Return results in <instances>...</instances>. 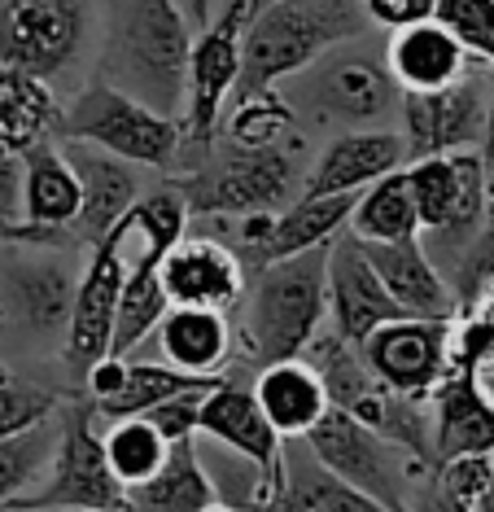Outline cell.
Instances as JSON below:
<instances>
[{"mask_svg":"<svg viewBox=\"0 0 494 512\" xmlns=\"http://www.w3.org/2000/svg\"><path fill=\"white\" fill-rule=\"evenodd\" d=\"M193 27L175 0H119L105 31L97 84L127 92L154 114L180 119L188 101Z\"/></svg>","mask_w":494,"mask_h":512,"instance_id":"obj_1","label":"cell"},{"mask_svg":"<svg viewBox=\"0 0 494 512\" xmlns=\"http://www.w3.org/2000/svg\"><path fill=\"white\" fill-rule=\"evenodd\" d=\"M333 246V241H328ZM328 246H315L307 254L258 267L245 285L241 298V320L232 324V351L245 364L267 368L280 359H302V351L315 342L324 329L328 307H324V267Z\"/></svg>","mask_w":494,"mask_h":512,"instance_id":"obj_2","label":"cell"},{"mask_svg":"<svg viewBox=\"0 0 494 512\" xmlns=\"http://www.w3.org/2000/svg\"><path fill=\"white\" fill-rule=\"evenodd\" d=\"M372 18L363 0H276L245 22L241 36V75L232 97L272 92L280 79L302 75L324 53L368 36Z\"/></svg>","mask_w":494,"mask_h":512,"instance_id":"obj_3","label":"cell"},{"mask_svg":"<svg viewBox=\"0 0 494 512\" xmlns=\"http://www.w3.org/2000/svg\"><path fill=\"white\" fill-rule=\"evenodd\" d=\"M298 180V141L245 149L223 141L219 149L197 162L193 171L175 176L171 184L180 189L184 206L193 219H241L280 211Z\"/></svg>","mask_w":494,"mask_h":512,"instance_id":"obj_4","label":"cell"},{"mask_svg":"<svg viewBox=\"0 0 494 512\" xmlns=\"http://www.w3.org/2000/svg\"><path fill=\"white\" fill-rule=\"evenodd\" d=\"M57 141L97 145L105 154L132 162L140 171L145 167L175 171V158H180V145H184V127H180V119L154 114L149 106L127 97V92L92 79L70 106H62Z\"/></svg>","mask_w":494,"mask_h":512,"instance_id":"obj_5","label":"cell"},{"mask_svg":"<svg viewBox=\"0 0 494 512\" xmlns=\"http://www.w3.org/2000/svg\"><path fill=\"white\" fill-rule=\"evenodd\" d=\"M40 508H101L127 512V491L114 482L101 451V425L92 416V403L79 399L57 412V447L49 473L27 499H18L9 512H40Z\"/></svg>","mask_w":494,"mask_h":512,"instance_id":"obj_6","label":"cell"},{"mask_svg":"<svg viewBox=\"0 0 494 512\" xmlns=\"http://www.w3.org/2000/svg\"><path fill=\"white\" fill-rule=\"evenodd\" d=\"M411 202H416L420 237L446 254H460L477 228L490 219L486 211V162L477 149H460V154H433L416 158L403 167Z\"/></svg>","mask_w":494,"mask_h":512,"instance_id":"obj_7","label":"cell"},{"mask_svg":"<svg viewBox=\"0 0 494 512\" xmlns=\"http://www.w3.org/2000/svg\"><path fill=\"white\" fill-rule=\"evenodd\" d=\"M302 442H307L311 456L320 460L333 477H341L346 486L372 495L376 504H385L390 512H407V495H411L407 491V469H411V460L398 447H390L381 434H372L368 425H359L355 416L328 407Z\"/></svg>","mask_w":494,"mask_h":512,"instance_id":"obj_8","label":"cell"},{"mask_svg":"<svg viewBox=\"0 0 494 512\" xmlns=\"http://www.w3.org/2000/svg\"><path fill=\"white\" fill-rule=\"evenodd\" d=\"M451 329L455 320L398 316L359 342L368 372L385 390L407 399H433V390L451 377Z\"/></svg>","mask_w":494,"mask_h":512,"instance_id":"obj_9","label":"cell"},{"mask_svg":"<svg viewBox=\"0 0 494 512\" xmlns=\"http://www.w3.org/2000/svg\"><path fill=\"white\" fill-rule=\"evenodd\" d=\"M84 44L79 0H5L0 5V66L27 71L44 84L75 62Z\"/></svg>","mask_w":494,"mask_h":512,"instance_id":"obj_10","label":"cell"},{"mask_svg":"<svg viewBox=\"0 0 494 512\" xmlns=\"http://www.w3.org/2000/svg\"><path fill=\"white\" fill-rule=\"evenodd\" d=\"M127 237H132V219H123L110 237L97 241V246L88 250V267L79 272L70 320H66V333H62V355L79 377H84L97 359L110 355L114 311H119V289H123V276H127V259H123Z\"/></svg>","mask_w":494,"mask_h":512,"instance_id":"obj_11","label":"cell"},{"mask_svg":"<svg viewBox=\"0 0 494 512\" xmlns=\"http://www.w3.org/2000/svg\"><path fill=\"white\" fill-rule=\"evenodd\" d=\"M486 106H490V71H468L460 84L442 92H403L407 162L477 149L481 132H486Z\"/></svg>","mask_w":494,"mask_h":512,"instance_id":"obj_12","label":"cell"},{"mask_svg":"<svg viewBox=\"0 0 494 512\" xmlns=\"http://www.w3.org/2000/svg\"><path fill=\"white\" fill-rule=\"evenodd\" d=\"M197 438H210L215 447L228 451V456L250 464V469L263 477V491L272 495V504H276L280 486H285V438L272 429V421L263 416V407L254 403V394L232 381V372H223L202 399Z\"/></svg>","mask_w":494,"mask_h":512,"instance_id":"obj_13","label":"cell"},{"mask_svg":"<svg viewBox=\"0 0 494 512\" xmlns=\"http://www.w3.org/2000/svg\"><path fill=\"white\" fill-rule=\"evenodd\" d=\"M311 71L315 75L307 84V97L315 101V114L333 123H350L355 132L368 123H381L394 110V101H403V92H398L390 71H385V62H376L363 49H346L341 44V49L324 53Z\"/></svg>","mask_w":494,"mask_h":512,"instance_id":"obj_14","label":"cell"},{"mask_svg":"<svg viewBox=\"0 0 494 512\" xmlns=\"http://www.w3.org/2000/svg\"><path fill=\"white\" fill-rule=\"evenodd\" d=\"M158 281L171 307H210V311H237L250 285V272L237 259V250L219 237H184L162 254Z\"/></svg>","mask_w":494,"mask_h":512,"instance_id":"obj_15","label":"cell"},{"mask_svg":"<svg viewBox=\"0 0 494 512\" xmlns=\"http://www.w3.org/2000/svg\"><path fill=\"white\" fill-rule=\"evenodd\" d=\"M324 307L328 324L341 342L359 346L363 337H372L381 324L398 320L403 311L394 307V298L385 294L381 276L368 263V254L350 232H337L328 246V267H324Z\"/></svg>","mask_w":494,"mask_h":512,"instance_id":"obj_16","label":"cell"},{"mask_svg":"<svg viewBox=\"0 0 494 512\" xmlns=\"http://www.w3.org/2000/svg\"><path fill=\"white\" fill-rule=\"evenodd\" d=\"M79 276L66 267L62 254L35 250L5 263L0 272V307L9 311V320L31 337H62L70 320V302H75Z\"/></svg>","mask_w":494,"mask_h":512,"instance_id":"obj_17","label":"cell"},{"mask_svg":"<svg viewBox=\"0 0 494 512\" xmlns=\"http://www.w3.org/2000/svg\"><path fill=\"white\" fill-rule=\"evenodd\" d=\"M57 145H62L66 162L79 176V215L70 224V237H75V246L92 250L140 202V167L105 154L97 145H79V141H57Z\"/></svg>","mask_w":494,"mask_h":512,"instance_id":"obj_18","label":"cell"},{"mask_svg":"<svg viewBox=\"0 0 494 512\" xmlns=\"http://www.w3.org/2000/svg\"><path fill=\"white\" fill-rule=\"evenodd\" d=\"M368 263L381 276L385 294L394 298V307L403 316L416 320H460L455 294L446 285L442 267L433 263V254L425 250V237H407V241H359Z\"/></svg>","mask_w":494,"mask_h":512,"instance_id":"obj_19","label":"cell"},{"mask_svg":"<svg viewBox=\"0 0 494 512\" xmlns=\"http://www.w3.org/2000/svg\"><path fill=\"white\" fill-rule=\"evenodd\" d=\"M407 167V145L398 132L372 127V132H341L337 141L320 149L311 171L302 176L298 197H337V193H363L390 171Z\"/></svg>","mask_w":494,"mask_h":512,"instance_id":"obj_20","label":"cell"},{"mask_svg":"<svg viewBox=\"0 0 494 512\" xmlns=\"http://www.w3.org/2000/svg\"><path fill=\"white\" fill-rule=\"evenodd\" d=\"M433 456H494V399L481 386V372L455 368L433 390Z\"/></svg>","mask_w":494,"mask_h":512,"instance_id":"obj_21","label":"cell"},{"mask_svg":"<svg viewBox=\"0 0 494 512\" xmlns=\"http://www.w3.org/2000/svg\"><path fill=\"white\" fill-rule=\"evenodd\" d=\"M381 62L398 84V92H442L473 71V57L433 18L390 31V44H385Z\"/></svg>","mask_w":494,"mask_h":512,"instance_id":"obj_22","label":"cell"},{"mask_svg":"<svg viewBox=\"0 0 494 512\" xmlns=\"http://www.w3.org/2000/svg\"><path fill=\"white\" fill-rule=\"evenodd\" d=\"M18 158H22V224L53 232V237H62V246L70 250L75 246L70 224H75V215H79L75 167L66 162L57 141H40Z\"/></svg>","mask_w":494,"mask_h":512,"instance_id":"obj_23","label":"cell"},{"mask_svg":"<svg viewBox=\"0 0 494 512\" xmlns=\"http://www.w3.org/2000/svg\"><path fill=\"white\" fill-rule=\"evenodd\" d=\"M158 351L167 368L188 372V377H223L232 359V316L210 307H171L158 320Z\"/></svg>","mask_w":494,"mask_h":512,"instance_id":"obj_24","label":"cell"},{"mask_svg":"<svg viewBox=\"0 0 494 512\" xmlns=\"http://www.w3.org/2000/svg\"><path fill=\"white\" fill-rule=\"evenodd\" d=\"M250 394L285 442L307 438L315 421L328 412V394L307 359H280V364L258 368Z\"/></svg>","mask_w":494,"mask_h":512,"instance_id":"obj_25","label":"cell"},{"mask_svg":"<svg viewBox=\"0 0 494 512\" xmlns=\"http://www.w3.org/2000/svg\"><path fill=\"white\" fill-rule=\"evenodd\" d=\"M210 504H219L215 477L202 464V447L197 438L171 442L162 469L127 491V512H202Z\"/></svg>","mask_w":494,"mask_h":512,"instance_id":"obj_26","label":"cell"},{"mask_svg":"<svg viewBox=\"0 0 494 512\" xmlns=\"http://www.w3.org/2000/svg\"><path fill=\"white\" fill-rule=\"evenodd\" d=\"M57 123L62 106L53 84L0 66V154H27L40 141H57Z\"/></svg>","mask_w":494,"mask_h":512,"instance_id":"obj_27","label":"cell"},{"mask_svg":"<svg viewBox=\"0 0 494 512\" xmlns=\"http://www.w3.org/2000/svg\"><path fill=\"white\" fill-rule=\"evenodd\" d=\"M158 254H140V259L127 267L123 276V289H119V311H114V337H110V355L119 359H132L140 346L154 337L158 320L171 311L167 294H162V281H158Z\"/></svg>","mask_w":494,"mask_h":512,"instance_id":"obj_28","label":"cell"},{"mask_svg":"<svg viewBox=\"0 0 494 512\" xmlns=\"http://www.w3.org/2000/svg\"><path fill=\"white\" fill-rule=\"evenodd\" d=\"M272 512H390V508L333 477L311 451L302 460H289L285 451V486H280Z\"/></svg>","mask_w":494,"mask_h":512,"instance_id":"obj_29","label":"cell"},{"mask_svg":"<svg viewBox=\"0 0 494 512\" xmlns=\"http://www.w3.org/2000/svg\"><path fill=\"white\" fill-rule=\"evenodd\" d=\"M210 381L219 377H188V372H175L167 364H140V359H127V377L119 394H110V399L92 403V416H97V425H110V421H132V416H149L158 403L175 399V394L184 390H197V386H210Z\"/></svg>","mask_w":494,"mask_h":512,"instance_id":"obj_30","label":"cell"},{"mask_svg":"<svg viewBox=\"0 0 494 512\" xmlns=\"http://www.w3.org/2000/svg\"><path fill=\"white\" fill-rule=\"evenodd\" d=\"M346 232L355 241H407V237H420L416 202H411V189H407L403 171H390V176H381L355 197V211H350Z\"/></svg>","mask_w":494,"mask_h":512,"instance_id":"obj_31","label":"cell"},{"mask_svg":"<svg viewBox=\"0 0 494 512\" xmlns=\"http://www.w3.org/2000/svg\"><path fill=\"white\" fill-rule=\"evenodd\" d=\"M101 451H105V464H110L114 482H119L123 491H132V486L149 482V477L162 469L171 442L162 438L145 416H132V421L101 425Z\"/></svg>","mask_w":494,"mask_h":512,"instance_id":"obj_32","label":"cell"},{"mask_svg":"<svg viewBox=\"0 0 494 512\" xmlns=\"http://www.w3.org/2000/svg\"><path fill=\"white\" fill-rule=\"evenodd\" d=\"M57 447V416L27 434L0 438V512H9L18 499H27L44 482Z\"/></svg>","mask_w":494,"mask_h":512,"instance_id":"obj_33","label":"cell"},{"mask_svg":"<svg viewBox=\"0 0 494 512\" xmlns=\"http://www.w3.org/2000/svg\"><path fill=\"white\" fill-rule=\"evenodd\" d=\"M289 127H293V110L276 97V92L232 97V114H228V141L232 145H245V149L280 145Z\"/></svg>","mask_w":494,"mask_h":512,"instance_id":"obj_34","label":"cell"},{"mask_svg":"<svg viewBox=\"0 0 494 512\" xmlns=\"http://www.w3.org/2000/svg\"><path fill=\"white\" fill-rule=\"evenodd\" d=\"M132 232H140L145 237V250L149 254H167L175 241L188 232V206H184V197L175 184H162V189H149V193H140V202L132 206Z\"/></svg>","mask_w":494,"mask_h":512,"instance_id":"obj_35","label":"cell"},{"mask_svg":"<svg viewBox=\"0 0 494 512\" xmlns=\"http://www.w3.org/2000/svg\"><path fill=\"white\" fill-rule=\"evenodd\" d=\"M62 412V399L49 386H35L27 377H14V372L0 368V438L27 434V429L53 421Z\"/></svg>","mask_w":494,"mask_h":512,"instance_id":"obj_36","label":"cell"},{"mask_svg":"<svg viewBox=\"0 0 494 512\" xmlns=\"http://www.w3.org/2000/svg\"><path fill=\"white\" fill-rule=\"evenodd\" d=\"M433 22H442L473 62L494 71V0H438Z\"/></svg>","mask_w":494,"mask_h":512,"instance_id":"obj_37","label":"cell"},{"mask_svg":"<svg viewBox=\"0 0 494 512\" xmlns=\"http://www.w3.org/2000/svg\"><path fill=\"white\" fill-rule=\"evenodd\" d=\"M433 482L442 486L451 499L477 508L481 495L494 486V456H455V460H442L433 469Z\"/></svg>","mask_w":494,"mask_h":512,"instance_id":"obj_38","label":"cell"},{"mask_svg":"<svg viewBox=\"0 0 494 512\" xmlns=\"http://www.w3.org/2000/svg\"><path fill=\"white\" fill-rule=\"evenodd\" d=\"M215 386V381H210ZM210 386H197V390H184V394H175V399L167 403H158L154 412L145 416L149 425L158 429L167 442H180V438H197V421H202V399L210 394Z\"/></svg>","mask_w":494,"mask_h":512,"instance_id":"obj_39","label":"cell"},{"mask_svg":"<svg viewBox=\"0 0 494 512\" xmlns=\"http://www.w3.org/2000/svg\"><path fill=\"white\" fill-rule=\"evenodd\" d=\"M433 5L438 0H363V14L372 18V27L398 31V27H411V22L433 18Z\"/></svg>","mask_w":494,"mask_h":512,"instance_id":"obj_40","label":"cell"},{"mask_svg":"<svg viewBox=\"0 0 494 512\" xmlns=\"http://www.w3.org/2000/svg\"><path fill=\"white\" fill-rule=\"evenodd\" d=\"M22 224V158L0 154V232Z\"/></svg>","mask_w":494,"mask_h":512,"instance_id":"obj_41","label":"cell"},{"mask_svg":"<svg viewBox=\"0 0 494 512\" xmlns=\"http://www.w3.org/2000/svg\"><path fill=\"white\" fill-rule=\"evenodd\" d=\"M407 512H477V508H468V504H460V499H451L438 482H433V473H429L425 482H420L416 491L407 495Z\"/></svg>","mask_w":494,"mask_h":512,"instance_id":"obj_42","label":"cell"},{"mask_svg":"<svg viewBox=\"0 0 494 512\" xmlns=\"http://www.w3.org/2000/svg\"><path fill=\"white\" fill-rule=\"evenodd\" d=\"M481 162H494V71H490V106H486V132H481V145H477Z\"/></svg>","mask_w":494,"mask_h":512,"instance_id":"obj_43","label":"cell"},{"mask_svg":"<svg viewBox=\"0 0 494 512\" xmlns=\"http://www.w3.org/2000/svg\"><path fill=\"white\" fill-rule=\"evenodd\" d=\"M188 18H193L197 31L210 27V0H188Z\"/></svg>","mask_w":494,"mask_h":512,"instance_id":"obj_44","label":"cell"},{"mask_svg":"<svg viewBox=\"0 0 494 512\" xmlns=\"http://www.w3.org/2000/svg\"><path fill=\"white\" fill-rule=\"evenodd\" d=\"M486 211H490V219H494V162L486 167Z\"/></svg>","mask_w":494,"mask_h":512,"instance_id":"obj_45","label":"cell"},{"mask_svg":"<svg viewBox=\"0 0 494 512\" xmlns=\"http://www.w3.org/2000/svg\"><path fill=\"white\" fill-rule=\"evenodd\" d=\"M477 512H494V486H490V491H486V495H481V504H477Z\"/></svg>","mask_w":494,"mask_h":512,"instance_id":"obj_46","label":"cell"},{"mask_svg":"<svg viewBox=\"0 0 494 512\" xmlns=\"http://www.w3.org/2000/svg\"><path fill=\"white\" fill-rule=\"evenodd\" d=\"M202 512H241V508H232V504H223V499H219V504H210V508H202Z\"/></svg>","mask_w":494,"mask_h":512,"instance_id":"obj_47","label":"cell"},{"mask_svg":"<svg viewBox=\"0 0 494 512\" xmlns=\"http://www.w3.org/2000/svg\"><path fill=\"white\" fill-rule=\"evenodd\" d=\"M267 5H276V0H250V18L258 14V9H267Z\"/></svg>","mask_w":494,"mask_h":512,"instance_id":"obj_48","label":"cell"},{"mask_svg":"<svg viewBox=\"0 0 494 512\" xmlns=\"http://www.w3.org/2000/svg\"><path fill=\"white\" fill-rule=\"evenodd\" d=\"M40 512H101V508H40Z\"/></svg>","mask_w":494,"mask_h":512,"instance_id":"obj_49","label":"cell"}]
</instances>
